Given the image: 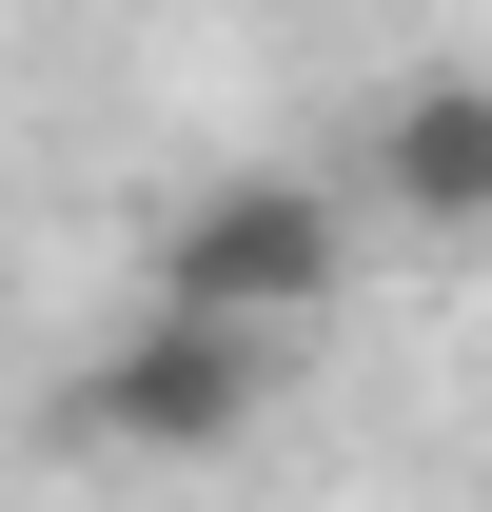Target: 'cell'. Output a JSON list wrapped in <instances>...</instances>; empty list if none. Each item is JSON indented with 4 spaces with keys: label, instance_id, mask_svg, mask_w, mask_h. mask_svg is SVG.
Returning <instances> with one entry per match:
<instances>
[{
    "label": "cell",
    "instance_id": "3957f363",
    "mask_svg": "<svg viewBox=\"0 0 492 512\" xmlns=\"http://www.w3.org/2000/svg\"><path fill=\"white\" fill-rule=\"evenodd\" d=\"M355 178H374V217H394V237H492V79H473V60L394 79V99H374V138H355Z\"/></svg>",
    "mask_w": 492,
    "mask_h": 512
},
{
    "label": "cell",
    "instance_id": "6da1fadb",
    "mask_svg": "<svg viewBox=\"0 0 492 512\" xmlns=\"http://www.w3.org/2000/svg\"><path fill=\"white\" fill-rule=\"evenodd\" d=\"M256 394H276V335H237V316H178V296H138L99 355H79V394H60V434L79 453H138V473H217V453L256 434Z\"/></svg>",
    "mask_w": 492,
    "mask_h": 512
},
{
    "label": "cell",
    "instance_id": "7a4b0ae2",
    "mask_svg": "<svg viewBox=\"0 0 492 512\" xmlns=\"http://www.w3.org/2000/svg\"><path fill=\"white\" fill-rule=\"evenodd\" d=\"M335 276H355V197L335 178H197L178 237H158V296L178 316H237V335L335 316Z\"/></svg>",
    "mask_w": 492,
    "mask_h": 512
}]
</instances>
